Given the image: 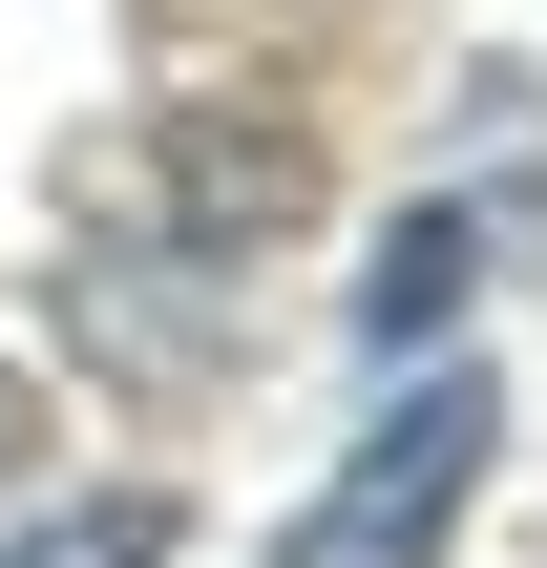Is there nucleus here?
I'll return each mask as SVG.
<instances>
[{"label":"nucleus","instance_id":"1","mask_svg":"<svg viewBox=\"0 0 547 568\" xmlns=\"http://www.w3.org/2000/svg\"><path fill=\"white\" fill-rule=\"evenodd\" d=\"M485 443H506V400L443 358L422 400H379V422H358V464L274 527V568H443V548H464V506H485Z\"/></svg>","mask_w":547,"mask_h":568},{"label":"nucleus","instance_id":"2","mask_svg":"<svg viewBox=\"0 0 547 568\" xmlns=\"http://www.w3.org/2000/svg\"><path fill=\"white\" fill-rule=\"evenodd\" d=\"M464 295V211H422V232H379V295H358V337L379 358H422V316Z\"/></svg>","mask_w":547,"mask_h":568},{"label":"nucleus","instance_id":"3","mask_svg":"<svg viewBox=\"0 0 547 568\" xmlns=\"http://www.w3.org/2000/svg\"><path fill=\"white\" fill-rule=\"evenodd\" d=\"M21 568H169V506H84V527H42Z\"/></svg>","mask_w":547,"mask_h":568},{"label":"nucleus","instance_id":"4","mask_svg":"<svg viewBox=\"0 0 547 568\" xmlns=\"http://www.w3.org/2000/svg\"><path fill=\"white\" fill-rule=\"evenodd\" d=\"M21 464H42V400H21V358H0V485H21Z\"/></svg>","mask_w":547,"mask_h":568}]
</instances>
